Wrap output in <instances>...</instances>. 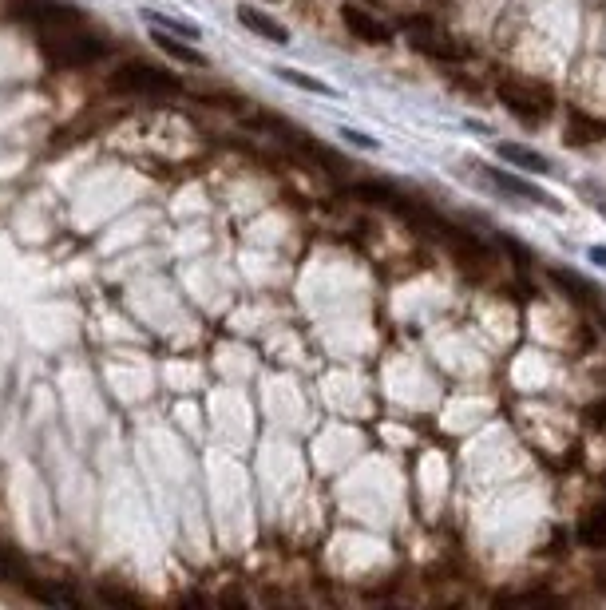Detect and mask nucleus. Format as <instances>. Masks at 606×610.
<instances>
[{"label": "nucleus", "instance_id": "1", "mask_svg": "<svg viewBox=\"0 0 606 610\" xmlns=\"http://www.w3.org/2000/svg\"><path fill=\"white\" fill-rule=\"evenodd\" d=\"M111 48L103 44L100 36H92L84 24L72 28H56V32H40V56L52 68H88L100 64Z\"/></svg>", "mask_w": 606, "mask_h": 610}, {"label": "nucleus", "instance_id": "2", "mask_svg": "<svg viewBox=\"0 0 606 610\" xmlns=\"http://www.w3.org/2000/svg\"><path fill=\"white\" fill-rule=\"evenodd\" d=\"M111 88L123 92V96H143V100H167V96H179V80H175L171 72H163L159 64H143V60L123 64V68L111 76Z\"/></svg>", "mask_w": 606, "mask_h": 610}, {"label": "nucleus", "instance_id": "3", "mask_svg": "<svg viewBox=\"0 0 606 610\" xmlns=\"http://www.w3.org/2000/svg\"><path fill=\"white\" fill-rule=\"evenodd\" d=\"M0 583L16 587V591H24L28 599L48 603V607H76V603H80L72 591H64V587H48L44 579H36V575L28 571V563H24V559H16V555H12L4 543H0Z\"/></svg>", "mask_w": 606, "mask_h": 610}, {"label": "nucleus", "instance_id": "4", "mask_svg": "<svg viewBox=\"0 0 606 610\" xmlns=\"http://www.w3.org/2000/svg\"><path fill=\"white\" fill-rule=\"evenodd\" d=\"M12 20L36 28V32H56V28H72L84 24L80 8H72L68 0H8Z\"/></svg>", "mask_w": 606, "mask_h": 610}, {"label": "nucleus", "instance_id": "5", "mask_svg": "<svg viewBox=\"0 0 606 610\" xmlns=\"http://www.w3.org/2000/svg\"><path fill=\"white\" fill-rule=\"evenodd\" d=\"M496 96H500V103H504L515 119H523V123H543V119L551 115V100H547V92H539V88L504 80V84L496 88Z\"/></svg>", "mask_w": 606, "mask_h": 610}, {"label": "nucleus", "instance_id": "6", "mask_svg": "<svg viewBox=\"0 0 606 610\" xmlns=\"http://www.w3.org/2000/svg\"><path fill=\"white\" fill-rule=\"evenodd\" d=\"M341 20H345V28L353 32V40H361V44H389L393 40V32H389V24H381L373 12H365V8H341Z\"/></svg>", "mask_w": 606, "mask_h": 610}, {"label": "nucleus", "instance_id": "7", "mask_svg": "<svg viewBox=\"0 0 606 610\" xmlns=\"http://www.w3.org/2000/svg\"><path fill=\"white\" fill-rule=\"evenodd\" d=\"M238 20L254 32V36H262V40H270V44H290V28L286 24H278L274 16H266L262 8H238Z\"/></svg>", "mask_w": 606, "mask_h": 610}, {"label": "nucleus", "instance_id": "8", "mask_svg": "<svg viewBox=\"0 0 606 610\" xmlns=\"http://www.w3.org/2000/svg\"><path fill=\"white\" fill-rule=\"evenodd\" d=\"M575 535H579L583 547H591V551H606V504H595V508L583 511Z\"/></svg>", "mask_w": 606, "mask_h": 610}, {"label": "nucleus", "instance_id": "9", "mask_svg": "<svg viewBox=\"0 0 606 610\" xmlns=\"http://www.w3.org/2000/svg\"><path fill=\"white\" fill-rule=\"evenodd\" d=\"M151 40L171 56V60H179V64H191V68H202L206 64V56H202L199 48H191V44H179L175 40V32H167V28H155L151 32Z\"/></svg>", "mask_w": 606, "mask_h": 610}, {"label": "nucleus", "instance_id": "10", "mask_svg": "<svg viewBox=\"0 0 606 610\" xmlns=\"http://www.w3.org/2000/svg\"><path fill=\"white\" fill-rule=\"evenodd\" d=\"M551 282L571 298V302H579V305H595L599 302V290L591 286V282H583L579 274H571V270H551Z\"/></svg>", "mask_w": 606, "mask_h": 610}, {"label": "nucleus", "instance_id": "11", "mask_svg": "<svg viewBox=\"0 0 606 610\" xmlns=\"http://www.w3.org/2000/svg\"><path fill=\"white\" fill-rule=\"evenodd\" d=\"M349 195L369 206H385V210H397V203H401V195L393 187H385V183H353Z\"/></svg>", "mask_w": 606, "mask_h": 610}, {"label": "nucleus", "instance_id": "12", "mask_svg": "<svg viewBox=\"0 0 606 610\" xmlns=\"http://www.w3.org/2000/svg\"><path fill=\"white\" fill-rule=\"evenodd\" d=\"M500 159L523 167V171H535V175H547V171H551V163H547L539 151H527V147H519V143H500Z\"/></svg>", "mask_w": 606, "mask_h": 610}, {"label": "nucleus", "instance_id": "13", "mask_svg": "<svg viewBox=\"0 0 606 610\" xmlns=\"http://www.w3.org/2000/svg\"><path fill=\"white\" fill-rule=\"evenodd\" d=\"M143 20L151 24V28H167V32H175V36H187V40H199L202 28L195 20H183V16H167V12H151V8H143Z\"/></svg>", "mask_w": 606, "mask_h": 610}, {"label": "nucleus", "instance_id": "14", "mask_svg": "<svg viewBox=\"0 0 606 610\" xmlns=\"http://www.w3.org/2000/svg\"><path fill=\"white\" fill-rule=\"evenodd\" d=\"M567 119H571V135H575V143H599V139L606 135L603 119H595V115H587V111H571Z\"/></svg>", "mask_w": 606, "mask_h": 610}, {"label": "nucleus", "instance_id": "15", "mask_svg": "<svg viewBox=\"0 0 606 610\" xmlns=\"http://www.w3.org/2000/svg\"><path fill=\"white\" fill-rule=\"evenodd\" d=\"M488 179L500 187V191H511V195H519V199H531V203H543L551 206V199L543 195V191H535L531 183H523V179H515V175H507V171H488Z\"/></svg>", "mask_w": 606, "mask_h": 610}, {"label": "nucleus", "instance_id": "16", "mask_svg": "<svg viewBox=\"0 0 606 610\" xmlns=\"http://www.w3.org/2000/svg\"><path fill=\"white\" fill-rule=\"evenodd\" d=\"M416 48H420L424 56H432V60H464V56H468L460 44H444L440 36H416Z\"/></svg>", "mask_w": 606, "mask_h": 610}, {"label": "nucleus", "instance_id": "17", "mask_svg": "<svg viewBox=\"0 0 606 610\" xmlns=\"http://www.w3.org/2000/svg\"><path fill=\"white\" fill-rule=\"evenodd\" d=\"M278 80H286V84H294V88H302V92L333 96V88H329V84H321V80H313V76H302V72H294V68H278Z\"/></svg>", "mask_w": 606, "mask_h": 610}, {"label": "nucleus", "instance_id": "18", "mask_svg": "<svg viewBox=\"0 0 606 610\" xmlns=\"http://www.w3.org/2000/svg\"><path fill=\"white\" fill-rule=\"evenodd\" d=\"M100 599L107 607H143L139 595H131V591H123V587H111V583H100Z\"/></svg>", "mask_w": 606, "mask_h": 610}, {"label": "nucleus", "instance_id": "19", "mask_svg": "<svg viewBox=\"0 0 606 610\" xmlns=\"http://www.w3.org/2000/svg\"><path fill=\"white\" fill-rule=\"evenodd\" d=\"M583 420H587L595 432H606V401H595V405L583 408Z\"/></svg>", "mask_w": 606, "mask_h": 610}, {"label": "nucleus", "instance_id": "20", "mask_svg": "<svg viewBox=\"0 0 606 610\" xmlns=\"http://www.w3.org/2000/svg\"><path fill=\"white\" fill-rule=\"evenodd\" d=\"M341 135H345V139H349V143H361V147H377V143H373V139H365V135H357V131H341Z\"/></svg>", "mask_w": 606, "mask_h": 610}, {"label": "nucleus", "instance_id": "21", "mask_svg": "<svg viewBox=\"0 0 606 610\" xmlns=\"http://www.w3.org/2000/svg\"><path fill=\"white\" fill-rule=\"evenodd\" d=\"M591 262H599V266H606V250H603V246H591Z\"/></svg>", "mask_w": 606, "mask_h": 610}, {"label": "nucleus", "instance_id": "22", "mask_svg": "<svg viewBox=\"0 0 606 610\" xmlns=\"http://www.w3.org/2000/svg\"><path fill=\"white\" fill-rule=\"evenodd\" d=\"M595 583H599V591L606 595V567H599V571H595Z\"/></svg>", "mask_w": 606, "mask_h": 610}]
</instances>
